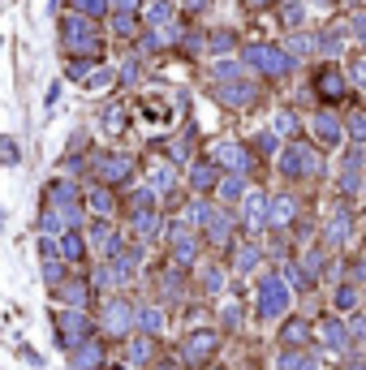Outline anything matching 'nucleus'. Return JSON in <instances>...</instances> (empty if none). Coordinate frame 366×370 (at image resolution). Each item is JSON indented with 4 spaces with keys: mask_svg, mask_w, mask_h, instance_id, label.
Instances as JSON below:
<instances>
[{
    "mask_svg": "<svg viewBox=\"0 0 366 370\" xmlns=\"http://www.w3.org/2000/svg\"><path fill=\"white\" fill-rule=\"evenodd\" d=\"M254 263H259V250H254V245H246V250L237 254V271H250Z\"/></svg>",
    "mask_w": 366,
    "mask_h": 370,
    "instance_id": "obj_13",
    "label": "nucleus"
},
{
    "mask_svg": "<svg viewBox=\"0 0 366 370\" xmlns=\"http://www.w3.org/2000/svg\"><path fill=\"white\" fill-rule=\"evenodd\" d=\"M151 357H155L151 336H134V340H130V362H134V366H142V362H151Z\"/></svg>",
    "mask_w": 366,
    "mask_h": 370,
    "instance_id": "obj_9",
    "label": "nucleus"
},
{
    "mask_svg": "<svg viewBox=\"0 0 366 370\" xmlns=\"http://www.w3.org/2000/svg\"><path fill=\"white\" fill-rule=\"evenodd\" d=\"M138 327H142V336H160V332H164V310H160V306L138 310Z\"/></svg>",
    "mask_w": 366,
    "mask_h": 370,
    "instance_id": "obj_8",
    "label": "nucleus"
},
{
    "mask_svg": "<svg viewBox=\"0 0 366 370\" xmlns=\"http://www.w3.org/2000/svg\"><path fill=\"white\" fill-rule=\"evenodd\" d=\"M108 370H130V366H108Z\"/></svg>",
    "mask_w": 366,
    "mask_h": 370,
    "instance_id": "obj_18",
    "label": "nucleus"
},
{
    "mask_svg": "<svg viewBox=\"0 0 366 370\" xmlns=\"http://www.w3.org/2000/svg\"><path fill=\"white\" fill-rule=\"evenodd\" d=\"M134 323H138V314H134V306L130 302H108L104 306V314H100V327L108 332V336H116V340H125L130 332H134Z\"/></svg>",
    "mask_w": 366,
    "mask_h": 370,
    "instance_id": "obj_3",
    "label": "nucleus"
},
{
    "mask_svg": "<svg viewBox=\"0 0 366 370\" xmlns=\"http://www.w3.org/2000/svg\"><path fill=\"white\" fill-rule=\"evenodd\" d=\"M78 5H82V9H91V13H100V9H104V0H78Z\"/></svg>",
    "mask_w": 366,
    "mask_h": 370,
    "instance_id": "obj_17",
    "label": "nucleus"
},
{
    "mask_svg": "<svg viewBox=\"0 0 366 370\" xmlns=\"http://www.w3.org/2000/svg\"><path fill=\"white\" fill-rule=\"evenodd\" d=\"M73 370H104V344L100 340H82L78 349H69Z\"/></svg>",
    "mask_w": 366,
    "mask_h": 370,
    "instance_id": "obj_5",
    "label": "nucleus"
},
{
    "mask_svg": "<svg viewBox=\"0 0 366 370\" xmlns=\"http://www.w3.org/2000/svg\"><path fill=\"white\" fill-rule=\"evenodd\" d=\"M61 302H69V310H82V302L91 298V284H82V280H65L61 288H52Z\"/></svg>",
    "mask_w": 366,
    "mask_h": 370,
    "instance_id": "obj_7",
    "label": "nucleus"
},
{
    "mask_svg": "<svg viewBox=\"0 0 366 370\" xmlns=\"http://www.w3.org/2000/svg\"><path fill=\"white\" fill-rule=\"evenodd\" d=\"M82 254H86V245H82V237H78V233H65V237H61V259H69V263H78Z\"/></svg>",
    "mask_w": 366,
    "mask_h": 370,
    "instance_id": "obj_11",
    "label": "nucleus"
},
{
    "mask_svg": "<svg viewBox=\"0 0 366 370\" xmlns=\"http://www.w3.org/2000/svg\"><path fill=\"white\" fill-rule=\"evenodd\" d=\"M224 327H241V306H224Z\"/></svg>",
    "mask_w": 366,
    "mask_h": 370,
    "instance_id": "obj_16",
    "label": "nucleus"
},
{
    "mask_svg": "<svg viewBox=\"0 0 366 370\" xmlns=\"http://www.w3.org/2000/svg\"><path fill=\"white\" fill-rule=\"evenodd\" d=\"M336 306H340V310H345V306L353 310V306H358V293H353V288H340V293H336Z\"/></svg>",
    "mask_w": 366,
    "mask_h": 370,
    "instance_id": "obj_14",
    "label": "nucleus"
},
{
    "mask_svg": "<svg viewBox=\"0 0 366 370\" xmlns=\"http://www.w3.org/2000/svg\"><path fill=\"white\" fill-rule=\"evenodd\" d=\"M215 349H220V332L199 327V332H190V336H185L181 357H185V362H194V366H203V362H211V357H215Z\"/></svg>",
    "mask_w": 366,
    "mask_h": 370,
    "instance_id": "obj_4",
    "label": "nucleus"
},
{
    "mask_svg": "<svg viewBox=\"0 0 366 370\" xmlns=\"http://www.w3.org/2000/svg\"><path fill=\"white\" fill-rule=\"evenodd\" d=\"M353 370H366V366H353Z\"/></svg>",
    "mask_w": 366,
    "mask_h": 370,
    "instance_id": "obj_20",
    "label": "nucleus"
},
{
    "mask_svg": "<svg viewBox=\"0 0 366 370\" xmlns=\"http://www.w3.org/2000/svg\"><path fill=\"white\" fill-rule=\"evenodd\" d=\"M289 310V288H284V280H276V276H263L259 280V318H280Z\"/></svg>",
    "mask_w": 366,
    "mask_h": 370,
    "instance_id": "obj_2",
    "label": "nucleus"
},
{
    "mask_svg": "<svg viewBox=\"0 0 366 370\" xmlns=\"http://www.w3.org/2000/svg\"><path fill=\"white\" fill-rule=\"evenodd\" d=\"M52 332H56V344L69 353V349H78L82 340H91V318H86V310H56L52 314Z\"/></svg>",
    "mask_w": 366,
    "mask_h": 370,
    "instance_id": "obj_1",
    "label": "nucleus"
},
{
    "mask_svg": "<svg viewBox=\"0 0 366 370\" xmlns=\"http://www.w3.org/2000/svg\"><path fill=\"white\" fill-rule=\"evenodd\" d=\"M160 370H177V366H160Z\"/></svg>",
    "mask_w": 366,
    "mask_h": 370,
    "instance_id": "obj_19",
    "label": "nucleus"
},
{
    "mask_svg": "<svg viewBox=\"0 0 366 370\" xmlns=\"http://www.w3.org/2000/svg\"><path fill=\"white\" fill-rule=\"evenodd\" d=\"M289 215H293V203H289V199H280V203H276V211H272V219H276V224H284Z\"/></svg>",
    "mask_w": 366,
    "mask_h": 370,
    "instance_id": "obj_15",
    "label": "nucleus"
},
{
    "mask_svg": "<svg viewBox=\"0 0 366 370\" xmlns=\"http://www.w3.org/2000/svg\"><path fill=\"white\" fill-rule=\"evenodd\" d=\"M280 370H319L314 357H302V353H284L280 357Z\"/></svg>",
    "mask_w": 366,
    "mask_h": 370,
    "instance_id": "obj_12",
    "label": "nucleus"
},
{
    "mask_svg": "<svg viewBox=\"0 0 366 370\" xmlns=\"http://www.w3.org/2000/svg\"><path fill=\"white\" fill-rule=\"evenodd\" d=\"M319 332H323V340L332 344V349H345V344H349V327H345V323H336V318H328Z\"/></svg>",
    "mask_w": 366,
    "mask_h": 370,
    "instance_id": "obj_10",
    "label": "nucleus"
},
{
    "mask_svg": "<svg viewBox=\"0 0 366 370\" xmlns=\"http://www.w3.org/2000/svg\"><path fill=\"white\" fill-rule=\"evenodd\" d=\"M310 340H314V327L306 323V318H289V323L280 327V344H289V349H306Z\"/></svg>",
    "mask_w": 366,
    "mask_h": 370,
    "instance_id": "obj_6",
    "label": "nucleus"
}]
</instances>
